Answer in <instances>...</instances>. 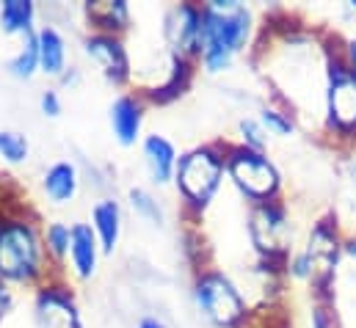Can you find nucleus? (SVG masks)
Returning a JSON list of instances; mask_svg holds the SVG:
<instances>
[{"label": "nucleus", "instance_id": "obj_23", "mask_svg": "<svg viewBox=\"0 0 356 328\" xmlns=\"http://www.w3.org/2000/svg\"><path fill=\"white\" fill-rule=\"evenodd\" d=\"M6 72L8 78L19 83H28L33 81L39 75V50H36V33L22 39L19 47L14 50V56L6 61Z\"/></svg>", "mask_w": 356, "mask_h": 328}, {"label": "nucleus", "instance_id": "obj_31", "mask_svg": "<svg viewBox=\"0 0 356 328\" xmlns=\"http://www.w3.org/2000/svg\"><path fill=\"white\" fill-rule=\"evenodd\" d=\"M56 83H58L61 88H70V91H72V88H78V85L83 83V72H81L78 67H70V69H67V72H64Z\"/></svg>", "mask_w": 356, "mask_h": 328}, {"label": "nucleus", "instance_id": "obj_8", "mask_svg": "<svg viewBox=\"0 0 356 328\" xmlns=\"http://www.w3.org/2000/svg\"><path fill=\"white\" fill-rule=\"evenodd\" d=\"M246 238L254 251V259L284 268L287 256L298 248L293 213L284 196L266 204L246 207Z\"/></svg>", "mask_w": 356, "mask_h": 328}, {"label": "nucleus", "instance_id": "obj_19", "mask_svg": "<svg viewBox=\"0 0 356 328\" xmlns=\"http://www.w3.org/2000/svg\"><path fill=\"white\" fill-rule=\"evenodd\" d=\"M36 17H39V8L33 0H3L0 3V33L28 39L39 31Z\"/></svg>", "mask_w": 356, "mask_h": 328}, {"label": "nucleus", "instance_id": "obj_33", "mask_svg": "<svg viewBox=\"0 0 356 328\" xmlns=\"http://www.w3.org/2000/svg\"><path fill=\"white\" fill-rule=\"evenodd\" d=\"M346 262H351L356 268V235L346 238Z\"/></svg>", "mask_w": 356, "mask_h": 328}, {"label": "nucleus", "instance_id": "obj_26", "mask_svg": "<svg viewBox=\"0 0 356 328\" xmlns=\"http://www.w3.org/2000/svg\"><path fill=\"white\" fill-rule=\"evenodd\" d=\"M284 279L290 284L309 287V281H312V259H309V254L301 246L287 256V262H284Z\"/></svg>", "mask_w": 356, "mask_h": 328}, {"label": "nucleus", "instance_id": "obj_1", "mask_svg": "<svg viewBox=\"0 0 356 328\" xmlns=\"http://www.w3.org/2000/svg\"><path fill=\"white\" fill-rule=\"evenodd\" d=\"M260 36L257 14L243 0L202 3V53L199 72L218 78L235 67L238 58L252 56Z\"/></svg>", "mask_w": 356, "mask_h": 328}, {"label": "nucleus", "instance_id": "obj_17", "mask_svg": "<svg viewBox=\"0 0 356 328\" xmlns=\"http://www.w3.org/2000/svg\"><path fill=\"white\" fill-rule=\"evenodd\" d=\"M86 25L94 33L127 36L133 31V8L127 0H89L83 3Z\"/></svg>", "mask_w": 356, "mask_h": 328}, {"label": "nucleus", "instance_id": "obj_10", "mask_svg": "<svg viewBox=\"0 0 356 328\" xmlns=\"http://www.w3.org/2000/svg\"><path fill=\"white\" fill-rule=\"evenodd\" d=\"M83 56L97 67V72L102 75V81L111 83L113 88L127 91L130 83H136V69H133V58L127 50V42L122 36H111V33H94L89 31L81 39Z\"/></svg>", "mask_w": 356, "mask_h": 328}, {"label": "nucleus", "instance_id": "obj_15", "mask_svg": "<svg viewBox=\"0 0 356 328\" xmlns=\"http://www.w3.org/2000/svg\"><path fill=\"white\" fill-rule=\"evenodd\" d=\"M81 185H83V174H81L78 163L70 161V158H61V161L47 165L44 174H42V182H39L42 196L53 207L72 204L78 199V193H81Z\"/></svg>", "mask_w": 356, "mask_h": 328}, {"label": "nucleus", "instance_id": "obj_32", "mask_svg": "<svg viewBox=\"0 0 356 328\" xmlns=\"http://www.w3.org/2000/svg\"><path fill=\"white\" fill-rule=\"evenodd\" d=\"M136 328H169V326H166V320L158 318V315H144V318H138Z\"/></svg>", "mask_w": 356, "mask_h": 328}, {"label": "nucleus", "instance_id": "obj_25", "mask_svg": "<svg viewBox=\"0 0 356 328\" xmlns=\"http://www.w3.org/2000/svg\"><path fill=\"white\" fill-rule=\"evenodd\" d=\"M235 144H241V147H246V149H254V152H268V147H270V136L266 133V127L260 124V119L257 116H238V122H235Z\"/></svg>", "mask_w": 356, "mask_h": 328}, {"label": "nucleus", "instance_id": "obj_29", "mask_svg": "<svg viewBox=\"0 0 356 328\" xmlns=\"http://www.w3.org/2000/svg\"><path fill=\"white\" fill-rule=\"evenodd\" d=\"M340 56L356 78V36H340Z\"/></svg>", "mask_w": 356, "mask_h": 328}, {"label": "nucleus", "instance_id": "obj_6", "mask_svg": "<svg viewBox=\"0 0 356 328\" xmlns=\"http://www.w3.org/2000/svg\"><path fill=\"white\" fill-rule=\"evenodd\" d=\"M346 229L337 218L334 210L321 213L301 248L309 254L312 259V281H309V298L318 304H329L334 306L337 301V279H340V268L346 265Z\"/></svg>", "mask_w": 356, "mask_h": 328}, {"label": "nucleus", "instance_id": "obj_9", "mask_svg": "<svg viewBox=\"0 0 356 328\" xmlns=\"http://www.w3.org/2000/svg\"><path fill=\"white\" fill-rule=\"evenodd\" d=\"M31 312L36 328H86L70 276H53L33 290Z\"/></svg>", "mask_w": 356, "mask_h": 328}, {"label": "nucleus", "instance_id": "obj_12", "mask_svg": "<svg viewBox=\"0 0 356 328\" xmlns=\"http://www.w3.org/2000/svg\"><path fill=\"white\" fill-rule=\"evenodd\" d=\"M147 99L136 91V88H127V91H119L113 97V102L108 105V127H111V136L113 141L122 147V149H133L141 144V138L147 136L144 133V119H147Z\"/></svg>", "mask_w": 356, "mask_h": 328}, {"label": "nucleus", "instance_id": "obj_24", "mask_svg": "<svg viewBox=\"0 0 356 328\" xmlns=\"http://www.w3.org/2000/svg\"><path fill=\"white\" fill-rule=\"evenodd\" d=\"M31 158V138L22 130L0 127V161L6 165H22Z\"/></svg>", "mask_w": 356, "mask_h": 328}, {"label": "nucleus", "instance_id": "obj_22", "mask_svg": "<svg viewBox=\"0 0 356 328\" xmlns=\"http://www.w3.org/2000/svg\"><path fill=\"white\" fill-rule=\"evenodd\" d=\"M257 119L266 127V133L270 138H293L298 133V119L293 110H287L284 105L273 102V99H263L257 105Z\"/></svg>", "mask_w": 356, "mask_h": 328}, {"label": "nucleus", "instance_id": "obj_2", "mask_svg": "<svg viewBox=\"0 0 356 328\" xmlns=\"http://www.w3.org/2000/svg\"><path fill=\"white\" fill-rule=\"evenodd\" d=\"M42 218L25 207H0V281L25 290H36L53 276H64L53 268L44 238Z\"/></svg>", "mask_w": 356, "mask_h": 328}, {"label": "nucleus", "instance_id": "obj_13", "mask_svg": "<svg viewBox=\"0 0 356 328\" xmlns=\"http://www.w3.org/2000/svg\"><path fill=\"white\" fill-rule=\"evenodd\" d=\"M102 262V246L89 221H72V246L67 256V276L78 284L97 279Z\"/></svg>", "mask_w": 356, "mask_h": 328}, {"label": "nucleus", "instance_id": "obj_4", "mask_svg": "<svg viewBox=\"0 0 356 328\" xmlns=\"http://www.w3.org/2000/svg\"><path fill=\"white\" fill-rule=\"evenodd\" d=\"M321 136L346 155L356 152V78L340 56V36H326V81Z\"/></svg>", "mask_w": 356, "mask_h": 328}, {"label": "nucleus", "instance_id": "obj_30", "mask_svg": "<svg viewBox=\"0 0 356 328\" xmlns=\"http://www.w3.org/2000/svg\"><path fill=\"white\" fill-rule=\"evenodd\" d=\"M14 306H17V295H14V290H11L8 284L0 281V323L14 312Z\"/></svg>", "mask_w": 356, "mask_h": 328}, {"label": "nucleus", "instance_id": "obj_14", "mask_svg": "<svg viewBox=\"0 0 356 328\" xmlns=\"http://www.w3.org/2000/svg\"><path fill=\"white\" fill-rule=\"evenodd\" d=\"M141 149V163L147 168V177L155 188H169L175 185V174L179 163L177 144L161 133H147L138 144Z\"/></svg>", "mask_w": 356, "mask_h": 328}, {"label": "nucleus", "instance_id": "obj_3", "mask_svg": "<svg viewBox=\"0 0 356 328\" xmlns=\"http://www.w3.org/2000/svg\"><path fill=\"white\" fill-rule=\"evenodd\" d=\"M227 185V141H207L179 152L175 190L179 213L188 227H196Z\"/></svg>", "mask_w": 356, "mask_h": 328}, {"label": "nucleus", "instance_id": "obj_27", "mask_svg": "<svg viewBox=\"0 0 356 328\" xmlns=\"http://www.w3.org/2000/svg\"><path fill=\"white\" fill-rule=\"evenodd\" d=\"M309 328H343L340 318H337V306L312 301V306H309Z\"/></svg>", "mask_w": 356, "mask_h": 328}, {"label": "nucleus", "instance_id": "obj_7", "mask_svg": "<svg viewBox=\"0 0 356 328\" xmlns=\"http://www.w3.org/2000/svg\"><path fill=\"white\" fill-rule=\"evenodd\" d=\"M227 182L246 207L284 196V174L276 161L268 152L246 149L235 141H227Z\"/></svg>", "mask_w": 356, "mask_h": 328}, {"label": "nucleus", "instance_id": "obj_5", "mask_svg": "<svg viewBox=\"0 0 356 328\" xmlns=\"http://www.w3.org/2000/svg\"><path fill=\"white\" fill-rule=\"evenodd\" d=\"M191 298L196 312L213 328H254L257 309L246 298L241 281L218 265L193 270Z\"/></svg>", "mask_w": 356, "mask_h": 328}, {"label": "nucleus", "instance_id": "obj_18", "mask_svg": "<svg viewBox=\"0 0 356 328\" xmlns=\"http://www.w3.org/2000/svg\"><path fill=\"white\" fill-rule=\"evenodd\" d=\"M36 50H39V75H44L47 81H58L72 64H70V47H67V36L44 22L36 31Z\"/></svg>", "mask_w": 356, "mask_h": 328}, {"label": "nucleus", "instance_id": "obj_16", "mask_svg": "<svg viewBox=\"0 0 356 328\" xmlns=\"http://www.w3.org/2000/svg\"><path fill=\"white\" fill-rule=\"evenodd\" d=\"M89 224L102 246V256H111L119 243H122V232H124V210L119 204L116 196H99L91 202Z\"/></svg>", "mask_w": 356, "mask_h": 328}, {"label": "nucleus", "instance_id": "obj_11", "mask_svg": "<svg viewBox=\"0 0 356 328\" xmlns=\"http://www.w3.org/2000/svg\"><path fill=\"white\" fill-rule=\"evenodd\" d=\"M161 36L169 53L188 61H199L202 53V3L179 0L163 11Z\"/></svg>", "mask_w": 356, "mask_h": 328}, {"label": "nucleus", "instance_id": "obj_34", "mask_svg": "<svg viewBox=\"0 0 356 328\" xmlns=\"http://www.w3.org/2000/svg\"><path fill=\"white\" fill-rule=\"evenodd\" d=\"M346 171H348V179L354 182V188H356V152L346 155Z\"/></svg>", "mask_w": 356, "mask_h": 328}, {"label": "nucleus", "instance_id": "obj_28", "mask_svg": "<svg viewBox=\"0 0 356 328\" xmlns=\"http://www.w3.org/2000/svg\"><path fill=\"white\" fill-rule=\"evenodd\" d=\"M39 113L44 116V119H58L61 113H64V97H61V91L58 88H44L42 94H39Z\"/></svg>", "mask_w": 356, "mask_h": 328}, {"label": "nucleus", "instance_id": "obj_20", "mask_svg": "<svg viewBox=\"0 0 356 328\" xmlns=\"http://www.w3.org/2000/svg\"><path fill=\"white\" fill-rule=\"evenodd\" d=\"M42 238H44V248H47V256H50L53 268L67 276V256H70V246H72V224H67L61 218L44 221L42 224Z\"/></svg>", "mask_w": 356, "mask_h": 328}, {"label": "nucleus", "instance_id": "obj_21", "mask_svg": "<svg viewBox=\"0 0 356 328\" xmlns=\"http://www.w3.org/2000/svg\"><path fill=\"white\" fill-rule=\"evenodd\" d=\"M127 204L130 210L136 213V218H141L144 224L155 227V229H163L169 224V215H166V207L163 202L144 185H133L127 188Z\"/></svg>", "mask_w": 356, "mask_h": 328}]
</instances>
